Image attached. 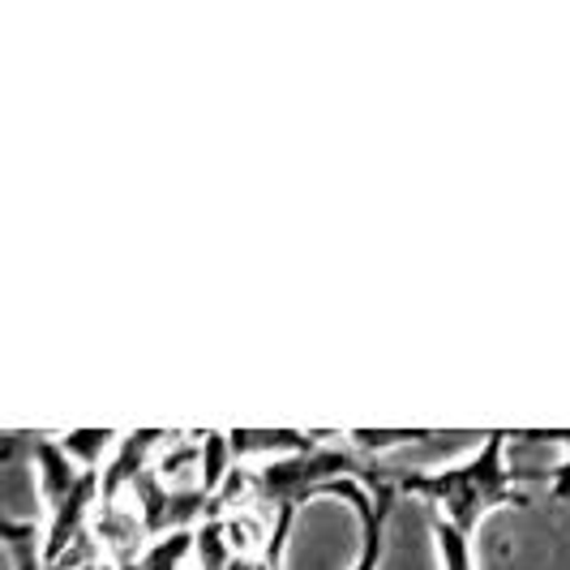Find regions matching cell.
I'll return each mask as SVG.
<instances>
[{
	"label": "cell",
	"mask_w": 570,
	"mask_h": 570,
	"mask_svg": "<svg viewBox=\"0 0 570 570\" xmlns=\"http://www.w3.org/2000/svg\"><path fill=\"white\" fill-rule=\"evenodd\" d=\"M433 537H438V549H442V562L446 570H472V553H468V537L459 532L451 519H433Z\"/></svg>",
	"instance_id": "2"
},
{
	"label": "cell",
	"mask_w": 570,
	"mask_h": 570,
	"mask_svg": "<svg viewBox=\"0 0 570 570\" xmlns=\"http://www.w3.org/2000/svg\"><path fill=\"white\" fill-rule=\"evenodd\" d=\"M112 442H120V433H112V429H73V433H60V446L86 472H104V455L116 451Z\"/></svg>",
	"instance_id": "1"
}]
</instances>
